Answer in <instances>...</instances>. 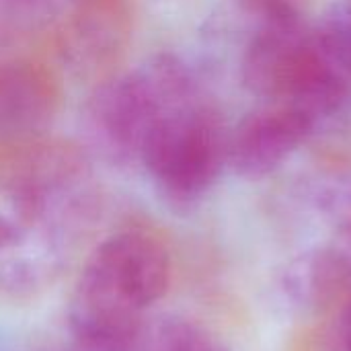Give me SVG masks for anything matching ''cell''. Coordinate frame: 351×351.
<instances>
[{"label":"cell","mask_w":351,"mask_h":351,"mask_svg":"<svg viewBox=\"0 0 351 351\" xmlns=\"http://www.w3.org/2000/svg\"><path fill=\"white\" fill-rule=\"evenodd\" d=\"M171 278V253L156 234L121 230L97 245L78 284L142 315L169 292Z\"/></svg>","instance_id":"obj_4"},{"label":"cell","mask_w":351,"mask_h":351,"mask_svg":"<svg viewBox=\"0 0 351 351\" xmlns=\"http://www.w3.org/2000/svg\"><path fill=\"white\" fill-rule=\"evenodd\" d=\"M319 35L351 78V0H339L331 6Z\"/></svg>","instance_id":"obj_9"},{"label":"cell","mask_w":351,"mask_h":351,"mask_svg":"<svg viewBox=\"0 0 351 351\" xmlns=\"http://www.w3.org/2000/svg\"><path fill=\"white\" fill-rule=\"evenodd\" d=\"M317 121L300 109L271 105L249 113L228 134L226 162L234 173L259 179L280 169L315 132Z\"/></svg>","instance_id":"obj_7"},{"label":"cell","mask_w":351,"mask_h":351,"mask_svg":"<svg viewBox=\"0 0 351 351\" xmlns=\"http://www.w3.org/2000/svg\"><path fill=\"white\" fill-rule=\"evenodd\" d=\"M228 150L218 109L202 88L167 105L140 152L160 197L179 210L197 206L216 185Z\"/></svg>","instance_id":"obj_2"},{"label":"cell","mask_w":351,"mask_h":351,"mask_svg":"<svg viewBox=\"0 0 351 351\" xmlns=\"http://www.w3.org/2000/svg\"><path fill=\"white\" fill-rule=\"evenodd\" d=\"M132 35V0H74L60 33V51L76 76L101 82L123 62Z\"/></svg>","instance_id":"obj_5"},{"label":"cell","mask_w":351,"mask_h":351,"mask_svg":"<svg viewBox=\"0 0 351 351\" xmlns=\"http://www.w3.org/2000/svg\"><path fill=\"white\" fill-rule=\"evenodd\" d=\"M197 88L191 70L175 56H158L134 72L101 80L84 107L90 146L109 162H140L162 109Z\"/></svg>","instance_id":"obj_3"},{"label":"cell","mask_w":351,"mask_h":351,"mask_svg":"<svg viewBox=\"0 0 351 351\" xmlns=\"http://www.w3.org/2000/svg\"><path fill=\"white\" fill-rule=\"evenodd\" d=\"M243 8L257 16L261 27L302 25V0H239Z\"/></svg>","instance_id":"obj_10"},{"label":"cell","mask_w":351,"mask_h":351,"mask_svg":"<svg viewBox=\"0 0 351 351\" xmlns=\"http://www.w3.org/2000/svg\"><path fill=\"white\" fill-rule=\"evenodd\" d=\"M146 351H228V348L197 323L169 319L154 329Z\"/></svg>","instance_id":"obj_8"},{"label":"cell","mask_w":351,"mask_h":351,"mask_svg":"<svg viewBox=\"0 0 351 351\" xmlns=\"http://www.w3.org/2000/svg\"><path fill=\"white\" fill-rule=\"evenodd\" d=\"M62 105L56 72L41 60L12 56L0 60V146L45 138Z\"/></svg>","instance_id":"obj_6"},{"label":"cell","mask_w":351,"mask_h":351,"mask_svg":"<svg viewBox=\"0 0 351 351\" xmlns=\"http://www.w3.org/2000/svg\"><path fill=\"white\" fill-rule=\"evenodd\" d=\"M339 247L346 249L351 255V204L346 210V216H343V222H341V241H339Z\"/></svg>","instance_id":"obj_13"},{"label":"cell","mask_w":351,"mask_h":351,"mask_svg":"<svg viewBox=\"0 0 351 351\" xmlns=\"http://www.w3.org/2000/svg\"><path fill=\"white\" fill-rule=\"evenodd\" d=\"M243 82L253 95L300 109L317 123L339 113L351 97V78L304 23L259 27L243 56Z\"/></svg>","instance_id":"obj_1"},{"label":"cell","mask_w":351,"mask_h":351,"mask_svg":"<svg viewBox=\"0 0 351 351\" xmlns=\"http://www.w3.org/2000/svg\"><path fill=\"white\" fill-rule=\"evenodd\" d=\"M329 339L335 351H351V292L327 315Z\"/></svg>","instance_id":"obj_11"},{"label":"cell","mask_w":351,"mask_h":351,"mask_svg":"<svg viewBox=\"0 0 351 351\" xmlns=\"http://www.w3.org/2000/svg\"><path fill=\"white\" fill-rule=\"evenodd\" d=\"M70 351H140L138 343H117V341H95V339H74Z\"/></svg>","instance_id":"obj_12"}]
</instances>
